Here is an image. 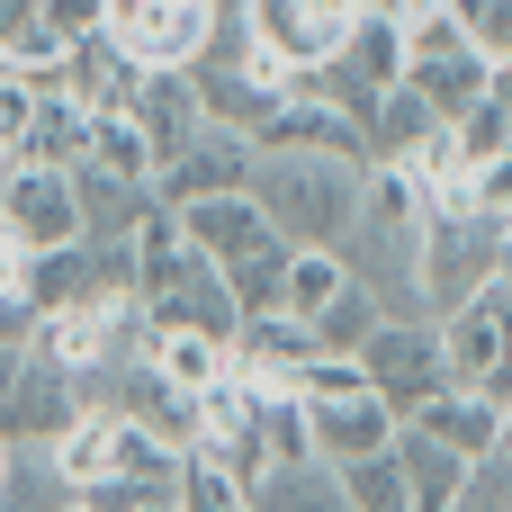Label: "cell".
Wrapping results in <instances>:
<instances>
[{
    "label": "cell",
    "instance_id": "cell-41",
    "mask_svg": "<svg viewBox=\"0 0 512 512\" xmlns=\"http://www.w3.org/2000/svg\"><path fill=\"white\" fill-rule=\"evenodd\" d=\"M153 512H180V495H171V504H153Z\"/></svg>",
    "mask_w": 512,
    "mask_h": 512
},
{
    "label": "cell",
    "instance_id": "cell-16",
    "mask_svg": "<svg viewBox=\"0 0 512 512\" xmlns=\"http://www.w3.org/2000/svg\"><path fill=\"white\" fill-rule=\"evenodd\" d=\"M135 126H144V153H153V171L207 126V108H198V90H189V72H144V90H135Z\"/></svg>",
    "mask_w": 512,
    "mask_h": 512
},
{
    "label": "cell",
    "instance_id": "cell-38",
    "mask_svg": "<svg viewBox=\"0 0 512 512\" xmlns=\"http://www.w3.org/2000/svg\"><path fill=\"white\" fill-rule=\"evenodd\" d=\"M495 405H504V450H512V396H495Z\"/></svg>",
    "mask_w": 512,
    "mask_h": 512
},
{
    "label": "cell",
    "instance_id": "cell-29",
    "mask_svg": "<svg viewBox=\"0 0 512 512\" xmlns=\"http://www.w3.org/2000/svg\"><path fill=\"white\" fill-rule=\"evenodd\" d=\"M450 18L486 63H512V0H450Z\"/></svg>",
    "mask_w": 512,
    "mask_h": 512
},
{
    "label": "cell",
    "instance_id": "cell-31",
    "mask_svg": "<svg viewBox=\"0 0 512 512\" xmlns=\"http://www.w3.org/2000/svg\"><path fill=\"white\" fill-rule=\"evenodd\" d=\"M180 512H252V495H243L225 468H207V459H180Z\"/></svg>",
    "mask_w": 512,
    "mask_h": 512
},
{
    "label": "cell",
    "instance_id": "cell-36",
    "mask_svg": "<svg viewBox=\"0 0 512 512\" xmlns=\"http://www.w3.org/2000/svg\"><path fill=\"white\" fill-rule=\"evenodd\" d=\"M486 99H495V108L512 117V63H495V81H486Z\"/></svg>",
    "mask_w": 512,
    "mask_h": 512
},
{
    "label": "cell",
    "instance_id": "cell-2",
    "mask_svg": "<svg viewBox=\"0 0 512 512\" xmlns=\"http://www.w3.org/2000/svg\"><path fill=\"white\" fill-rule=\"evenodd\" d=\"M495 270H504V225H486L468 198H432V216H423V252H414L423 315H450V306L477 297Z\"/></svg>",
    "mask_w": 512,
    "mask_h": 512
},
{
    "label": "cell",
    "instance_id": "cell-23",
    "mask_svg": "<svg viewBox=\"0 0 512 512\" xmlns=\"http://www.w3.org/2000/svg\"><path fill=\"white\" fill-rule=\"evenodd\" d=\"M342 252H288V288H279V315H297V324H315L333 297H342Z\"/></svg>",
    "mask_w": 512,
    "mask_h": 512
},
{
    "label": "cell",
    "instance_id": "cell-40",
    "mask_svg": "<svg viewBox=\"0 0 512 512\" xmlns=\"http://www.w3.org/2000/svg\"><path fill=\"white\" fill-rule=\"evenodd\" d=\"M0 477H9V441H0Z\"/></svg>",
    "mask_w": 512,
    "mask_h": 512
},
{
    "label": "cell",
    "instance_id": "cell-7",
    "mask_svg": "<svg viewBox=\"0 0 512 512\" xmlns=\"http://www.w3.org/2000/svg\"><path fill=\"white\" fill-rule=\"evenodd\" d=\"M234 18H243V36H252L270 63L324 72V63L342 54V36L360 27V0H234Z\"/></svg>",
    "mask_w": 512,
    "mask_h": 512
},
{
    "label": "cell",
    "instance_id": "cell-17",
    "mask_svg": "<svg viewBox=\"0 0 512 512\" xmlns=\"http://www.w3.org/2000/svg\"><path fill=\"white\" fill-rule=\"evenodd\" d=\"M396 468H405V486H414V512H459V486H468L477 459H459V450H441L432 432L396 423Z\"/></svg>",
    "mask_w": 512,
    "mask_h": 512
},
{
    "label": "cell",
    "instance_id": "cell-30",
    "mask_svg": "<svg viewBox=\"0 0 512 512\" xmlns=\"http://www.w3.org/2000/svg\"><path fill=\"white\" fill-rule=\"evenodd\" d=\"M180 486H162V477H99V486H81L72 504L81 512H153V504H171Z\"/></svg>",
    "mask_w": 512,
    "mask_h": 512
},
{
    "label": "cell",
    "instance_id": "cell-28",
    "mask_svg": "<svg viewBox=\"0 0 512 512\" xmlns=\"http://www.w3.org/2000/svg\"><path fill=\"white\" fill-rule=\"evenodd\" d=\"M450 198H468L486 225H504V234H512V144L495 153V162H468V180H459Z\"/></svg>",
    "mask_w": 512,
    "mask_h": 512
},
{
    "label": "cell",
    "instance_id": "cell-21",
    "mask_svg": "<svg viewBox=\"0 0 512 512\" xmlns=\"http://www.w3.org/2000/svg\"><path fill=\"white\" fill-rule=\"evenodd\" d=\"M72 45L54 36V0H0V63L9 72H36V63H63Z\"/></svg>",
    "mask_w": 512,
    "mask_h": 512
},
{
    "label": "cell",
    "instance_id": "cell-12",
    "mask_svg": "<svg viewBox=\"0 0 512 512\" xmlns=\"http://www.w3.org/2000/svg\"><path fill=\"white\" fill-rule=\"evenodd\" d=\"M135 306H144V324H153V333H207V342H234V333H243V306H234V288H225V270H216V261H198L180 288L135 297Z\"/></svg>",
    "mask_w": 512,
    "mask_h": 512
},
{
    "label": "cell",
    "instance_id": "cell-18",
    "mask_svg": "<svg viewBox=\"0 0 512 512\" xmlns=\"http://www.w3.org/2000/svg\"><path fill=\"white\" fill-rule=\"evenodd\" d=\"M72 189H81V234H99V243H135V225H144V207H153V189L144 180H117V171H72Z\"/></svg>",
    "mask_w": 512,
    "mask_h": 512
},
{
    "label": "cell",
    "instance_id": "cell-4",
    "mask_svg": "<svg viewBox=\"0 0 512 512\" xmlns=\"http://www.w3.org/2000/svg\"><path fill=\"white\" fill-rule=\"evenodd\" d=\"M486 81H495V63L459 36L450 9H414L405 18V90L432 99V117H468L486 99Z\"/></svg>",
    "mask_w": 512,
    "mask_h": 512
},
{
    "label": "cell",
    "instance_id": "cell-1",
    "mask_svg": "<svg viewBox=\"0 0 512 512\" xmlns=\"http://www.w3.org/2000/svg\"><path fill=\"white\" fill-rule=\"evenodd\" d=\"M360 180H369V162H342V153H261L252 162V198L288 252H342V234L360 225Z\"/></svg>",
    "mask_w": 512,
    "mask_h": 512
},
{
    "label": "cell",
    "instance_id": "cell-15",
    "mask_svg": "<svg viewBox=\"0 0 512 512\" xmlns=\"http://www.w3.org/2000/svg\"><path fill=\"white\" fill-rule=\"evenodd\" d=\"M135 90H144V72H135V63L99 36V27L63 54V99H72L81 117H90V108H135Z\"/></svg>",
    "mask_w": 512,
    "mask_h": 512
},
{
    "label": "cell",
    "instance_id": "cell-25",
    "mask_svg": "<svg viewBox=\"0 0 512 512\" xmlns=\"http://www.w3.org/2000/svg\"><path fill=\"white\" fill-rule=\"evenodd\" d=\"M378 324H387V306H378V297H369L360 279H342V297H333V306L315 315V351H342V360H351V351H360V342H369Z\"/></svg>",
    "mask_w": 512,
    "mask_h": 512
},
{
    "label": "cell",
    "instance_id": "cell-13",
    "mask_svg": "<svg viewBox=\"0 0 512 512\" xmlns=\"http://www.w3.org/2000/svg\"><path fill=\"white\" fill-rule=\"evenodd\" d=\"M171 216H180V234H189V243H198L216 270H225V261H243V252H261V243H279L252 189H225V198H189V207H171Z\"/></svg>",
    "mask_w": 512,
    "mask_h": 512
},
{
    "label": "cell",
    "instance_id": "cell-10",
    "mask_svg": "<svg viewBox=\"0 0 512 512\" xmlns=\"http://www.w3.org/2000/svg\"><path fill=\"white\" fill-rule=\"evenodd\" d=\"M72 414H81V387L54 369V360H18V387H9V405H0V441L9 450H45L54 432H72Z\"/></svg>",
    "mask_w": 512,
    "mask_h": 512
},
{
    "label": "cell",
    "instance_id": "cell-32",
    "mask_svg": "<svg viewBox=\"0 0 512 512\" xmlns=\"http://www.w3.org/2000/svg\"><path fill=\"white\" fill-rule=\"evenodd\" d=\"M27 126H36V90H27V72L0 63V162L27 153Z\"/></svg>",
    "mask_w": 512,
    "mask_h": 512
},
{
    "label": "cell",
    "instance_id": "cell-6",
    "mask_svg": "<svg viewBox=\"0 0 512 512\" xmlns=\"http://www.w3.org/2000/svg\"><path fill=\"white\" fill-rule=\"evenodd\" d=\"M360 378H369V396L405 423V414H423L441 387H450V369H441V333H432V315H387L360 351Z\"/></svg>",
    "mask_w": 512,
    "mask_h": 512
},
{
    "label": "cell",
    "instance_id": "cell-9",
    "mask_svg": "<svg viewBox=\"0 0 512 512\" xmlns=\"http://www.w3.org/2000/svg\"><path fill=\"white\" fill-rule=\"evenodd\" d=\"M252 162H261V144L252 135H234V126H198L162 171H153V198L162 207H189V198H225V189H252Z\"/></svg>",
    "mask_w": 512,
    "mask_h": 512
},
{
    "label": "cell",
    "instance_id": "cell-19",
    "mask_svg": "<svg viewBox=\"0 0 512 512\" xmlns=\"http://www.w3.org/2000/svg\"><path fill=\"white\" fill-rule=\"evenodd\" d=\"M243 495H252V512H351L342 477H333L324 459H288V468H261Z\"/></svg>",
    "mask_w": 512,
    "mask_h": 512
},
{
    "label": "cell",
    "instance_id": "cell-35",
    "mask_svg": "<svg viewBox=\"0 0 512 512\" xmlns=\"http://www.w3.org/2000/svg\"><path fill=\"white\" fill-rule=\"evenodd\" d=\"M27 333H36V306H27V297H9V288H0V351H18V342H27Z\"/></svg>",
    "mask_w": 512,
    "mask_h": 512
},
{
    "label": "cell",
    "instance_id": "cell-24",
    "mask_svg": "<svg viewBox=\"0 0 512 512\" xmlns=\"http://www.w3.org/2000/svg\"><path fill=\"white\" fill-rule=\"evenodd\" d=\"M72 486L45 450H9V477H0V512H63Z\"/></svg>",
    "mask_w": 512,
    "mask_h": 512
},
{
    "label": "cell",
    "instance_id": "cell-39",
    "mask_svg": "<svg viewBox=\"0 0 512 512\" xmlns=\"http://www.w3.org/2000/svg\"><path fill=\"white\" fill-rule=\"evenodd\" d=\"M495 279H504V288H512V234H504V270H495Z\"/></svg>",
    "mask_w": 512,
    "mask_h": 512
},
{
    "label": "cell",
    "instance_id": "cell-8",
    "mask_svg": "<svg viewBox=\"0 0 512 512\" xmlns=\"http://www.w3.org/2000/svg\"><path fill=\"white\" fill-rule=\"evenodd\" d=\"M0 234L27 243V252L81 243V189H72V171H54V162H9V171H0Z\"/></svg>",
    "mask_w": 512,
    "mask_h": 512
},
{
    "label": "cell",
    "instance_id": "cell-34",
    "mask_svg": "<svg viewBox=\"0 0 512 512\" xmlns=\"http://www.w3.org/2000/svg\"><path fill=\"white\" fill-rule=\"evenodd\" d=\"M459 512H512V450H486L459 486Z\"/></svg>",
    "mask_w": 512,
    "mask_h": 512
},
{
    "label": "cell",
    "instance_id": "cell-26",
    "mask_svg": "<svg viewBox=\"0 0 512 512\" xmlns=\"http://www.w3.org/2000/svg\"><path fill=\"white\" fill-rule=\"evenodd\" d=\"M225 288L243 315H279V288H288V243H261L243 261H225Z\"/></svg>",
    "mask_w": 512,
    "mask_h": 512
},
{
    "label": "cell",
    "instance_id": "cell-5",
    "mask_svg": "<svg viewBox=\"0 0 512 512\" xmlns=\"http://www.w3.org/2000/svg\"><path fill=\"white\" fill-rule=\"evenodd\" d=\"M441 333V369L450 387H477V396H512V288L486 279L477 297H459L450 315H432Z\"/></svg>",
    "mask_w": 512,
    "mask_h": 512
},
{
    "label": "cell",
    "instance_id": "cell-3",
    "mask_svg": "<svg viewBox=\"0 0 512 512\" xmlns=\"http://www.w3.org/2000/svg\"><path fill=\"white\" fill-rule=\"evenodd\" d=\"M234 0H108L99 36L135 63V72H189L207 54V36L225 27Z\"/></svg>",
    "mask_w": 512,
    "mask_h": 512
},
{
    "label": "cell",
    "instance_id": "cell-33",
    "mask_svg": "<svg viewBox=\"0 0 512 512\" xmlns=\"http://www.w3.org/2000/svg\"><path fill=\"white\" fill-rule=\"evenodd\" d=\"M450 135H459V153H468V162H495V153L512 144V117L495 108V99H477L468 117H450Z\"/></svg>",
    "mask_w": 512,
    "mask_h": 512
},
{
    "label": "cell",
    "instance_id": "cell-22",
    "mask_svg": "<svg viewBox=\"0 0 512 512\" xmlns=\"http://www.w3.org/2000/svg\"><path fill=\"white\" fill-rule=\"evenodd\" d=\"M90 171H117V180H144L153 189V153H144V126L135 108H90Z\"/></svg>",
    "mask_w": 512,
    "mask_h": 512
},
{
    "label": "cell",
    "instance_id": "cell-11",
    "mask_svg": "<svg viewBox=\"0 0 512 512\" xmlns=\"http://www.w3.org/2000/svg\"><path fill=\"white\" fill-rule=\"evenodd\" d=\"M306 450L324 468H360V459L396 450V414L378 396H324V405H306Z\"/></svg>",
    "mask_w": 512,
    "mask_h": 512
},
{
    "label": "cell",
    "instance_id": "cell-37",
    "mask_svg": "<svg viewBox=\"0 0 512 512\" xmlns=\"http://www.w3.org/2000/svg\"><path fill=\"white\" fill-rule=\"evenodd\" d=\"M369 18H414V0H360Z\"/></svg>",
    "mask_w": 512,
    "mask_h": 512
},
{
    "label": "cell",
    "instance_id": "cell-27",
    "mask_svg": "<svg viewBox=\"0 0 512 512\" xmlns=\"http://www.w3.org/2000/svg\"><path fill=\"white\" fill-rule=\"evenodd\" d=\"M333 477H342L351 512H414V486H405L396 450H378V459H360V468H333Z\"/></svg>",
    "mask_w": 512,
    "mask_h": 512
},
{
    "label": "cell",
    "instance_id": "cell-14",
    "mask_svg": "<svg viewBox=\"0 0 512 512\" xmlns=\"http://www.w3.org/2000/svg\"><path fill=\"white\" fill-rule=\"evenodd\" d=\"M414 432H432L441 450H459V459H486V450H504V405L495 396H477V387H441L423 414H405Z\"/></svg>",
    "mask_w": 512,
    "mask_h": 512
},
{
    "label": "cell",
    "instance_id": "cell-42",
    "mask_svg": "<svg viewBox=\"0 0 512 512\" xmlns=\"http://www.w3.org/2000/svg\"><path fill=\"white\" fill-rule=\"evenodd\" d=\"M63 512H81V504H63Z\"/></svg>",
    "mask_w": 512,
    "mask_h": 512
},
{
    "label": "cell",
    "instance_id": "cell-20",
    "mask_svg": "<svg viewBox=\"0 0 512 512\" xmlns=\"http://www.w3.org/2000/svg\"><path fill=\"white\" fill-rule=\"evenodd\" d=\"M144 360H153L180 396H207V387H225V378H234V342H207V333H153V342H144Z\"/></svg>",
    "mask_w": 512,
    "mask_h": 512
}]
</instances>
